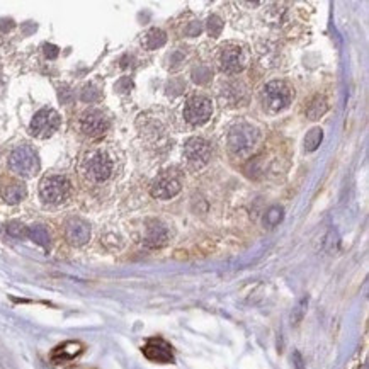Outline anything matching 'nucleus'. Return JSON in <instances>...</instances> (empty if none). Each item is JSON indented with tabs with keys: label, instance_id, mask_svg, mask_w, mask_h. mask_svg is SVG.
<instances>
[{
	"label": "nucleus",
	"instance_id": "f257e3e1",
	"mask_svg": "<svg viewBox=\"0 0 369 369\" xmlns=\"http://www.w3.org/2000/svg\"><path fill=\"white\" fill-rule=\"evenodd\" d=\"M114 172L116 162L106 148H92L80 160V175L92 186L104 184L114 175Z\"/></svg>",
	"mask_w": 369,
	"mask_h": 369
},
{
	"label": "nucleus",
	"instance_id": "f03ea898",
	"mask_svg": "<svg viewBox=\"0 0 369 369\" xmlns=\"http://www.w3.org/2000/svg\"><path fill=\"white\" fill-rule=\"evenodd\" d=\"M259 131L249 123H237L228 133V150L233 157L245 158L255 150Z\"/></svg>",
	"mask_w": 369,
	"mask_h": 369
},
{
	"label": "nucleus",
	"instance_id": "7ed1b4c3",
	"mask_svg": "<svg viewBox=\"0 0 369 369\" xmlns=\"http://www.w3.org/2000/svg\"><path fill=\"white\" fill-rule=\"evenodd\" d=\"M9 169L16 175L34 177L39 172V158L29 145H19L9 157Z\"/></svg>",
	"mask_w": 369,
	"mask_h": 369
},
{
	"label": "nucleus",
	"instance_id": "20e7f679",
	"mask_svg": "<svg viewBox=\"0 0 369 369\" xmlns=\"http://www.w3.org/2000/svg\"><path fill=\"white\" fill-rule=\"evenodd\" d=\"M39 196L48 204H62L72 196V182L65 175H48L39 184Z\"/></svg>",
	"mask_w": 369,
	"mask_h": 369
},
{
	"label": "nucleus",
	"instance_id": "39448f33",
	"mask_svg": "<svg viewBox=\"0 0 369 369\" xmlns=\"http://www.w3.org/2000/svg\"><path fill=\"white\" fill-rule=\"evenodd\" d=\"M293 99V88L283 80H272L265 83L262 88V104L265 109L279 113V111L286 109L291 104Z\"/></svg>",
	"mask_w": 369,
	"mask_h": 369
},
{
	"label": "nucleus",
	"instance_id": "423d86ee",
	"mask_svg": "<svg viewBox=\"0 0 369 369\" xmlns=\"http://www.w3.org/2000/svg\"><path fill=\"white\" fill-rule=\"evenodd\" d=\"M247 60H249L247 50L240 44L228 43L219 48L218 65L225 73H240L247 67Z\"/></svg>",
	"mask_w": 369,
	"mask_h": 369
},
{
	"label": "nucleus",
	"instance_id": "0eeeda50",
	"mask_svg": "<svg viewBox=\"0 0 369 369\" xmlns=\"http://www.w3.org/2000/svg\"><path fill=\"white\" fill-rule=\"evenodd\" d=\"M182 189V179L180 174L174 169L160 172L152 182L150 193L157 199H172L177 196Z\"/></svg>",
	"mask_w": 369,
	"mask_h": 369
},
{
	"label": "nucleus",
	"instance_id": "6e6552de",
	"mask_svg": "<svg viewBox=\"0 0 369 369\" xmlns=\"http://www.w3.org/2000/svg\"><path fill=\"white\" fill-rule=\"evenodd\" d=\"M60 124H62V118H60L57 111L51 109V107H44V109H41L34 114L29 126V131L36 138H50L51 134H55V131H58Z\"/></svg>",
	"mask_w": 369,
	"mask_h": 369
},
{
	"label": "nucleus",
	"instance_id": "1a4fd4ad",
	"mask_svg": "<svg viewBox=\"0 0 369 369\" xmlns=\"http://www.w3.org/2000/svg\"><path fill=\"white\" fill-rule=\"evenodd\" d=\"M213 114V102L206 96H193L184 107V119L193 126L208 123Z\"/></svg>",
	"mask_w": 369,
	"mask_h": 369
},
{
	"label": "nucleus",
	"instance_id": "9d476101",
	"mask_svg": "<svg viewBox=\"0 0 369 369\" xmlns=\"http://www.w3.org/2000/svg\"><path fill=\"white\" fill-rule=\"evenodd\" d=\"M78 126H80V131L83 134H87L90 138H97V136H102L109 129L111 121L106 113L92 107V109H87L85 113H82Z\"/></svg>",
	"mask_w": 369,
	"mask_h": 369
},
{
	"label": "nucleus",
	"instance_id": "9b49d317",
	"mask_svg": "<svg viewBox=\"0 0 369 369\" xmlns=\"http://www.w3.org/2000/svg\"><path fill=\"white\" fill-rule=\"evenodd\" d=\"M184 155L189 165H193L194 169H201L211 158V147L203 138H191L184 147Z\"/></svg>",
	"mask_w": 369,
	"mask_h": 369
},
{
	"label": "nucleus",
	"instance_id": "f8f14e48",
	"mask_svg": "<svg viewBox=\"0 0 369 369\" xmlns=\"http://www.w3.org/2000/svg\"><path fill=\"white\" fill-rule=\"evenodd\" d=\"M142 350H143V356L152 362H158V364L174 362V352H172L170 344L160 337L148 339Z\"/></svg>",
	"mask_w": 369,
	"mask_h": 369
},
{
	"label": "nucleus",
	"instance_id": "ddd939ff",
	"mask_svg": "<svg viewBox=\"0 0 369 369\" xmlns=\"http://www.w3.org/2000/svg\"><path fill=\"white\" fill-rule=\"evenodd\" d=\"M65 237L70 245L82 247L90 240V226L82 218H70L65 223Z\"/></svg>",
	"mask_w": 369,
	"mask_h": 369
},
{
	"label": "nucleus",
	"instance_id": "4468645a",
	"mask_svg": "<svg viewBox=\"0 0 369 369\" xmlns=\"http://www.w3.org/2000/svg\"><path fill=\"white\" fill-rule=\"evenodd\" d=\"M169 242V230L160 223H152L147 228V237H145V245L150 249H160Z\"/></svg>",
	"mask_w": 369,
	"mask_h": 369
},
{
	"label": "nucleus",
	"instance_id": "2eb2a0df",
	"mask_svg": "<svg viewBox=\"0 0 369 369\" xmlns=\"http://www.w3.org/2000/svg\"><path fill=\"white\" fill-rule=\"evenodd\" d=\"M82 350H83V345L80 342H65L53 350L51 359H53L55 362H65V361H70V359L77 357Z\"/></svg>",
	"mask_w": 369,
	"mask_h": 369
},
{
	"label": "nucleus",
	"instance_id": "dca6fc26",
	"mask_svg": "<svg viewBox=\"0 0 369 369\" xmlns=\"http://www.w3.org/2000/svg\"><path fill=\"white\" fill-rule=\"evenodd\" d=\"M26 194H27V191L22 182H11V184H7L6 188L2 189L4 199H6V203H9V204L21 203V201L26 198Z\"/></svg>",
	"mask_w": 369,
	"mask_h": 369
},
{
	"label": "nucleus",
	"instance_id": "f3484780",
	"mask_svg": "<svg viewBox=\"0 0 369 369\" xmlns=\"http://www.w3.org/2000/svg\"><path fill=\"white\" fill-rule=\"evenodd\" d=\"M27 237H29L32 242H36L38 245L44 247V249L50 247V242H51L50 233L46 230V226H43V225H34V226L27 228Z\"/></svg>",
	"mask_w": 369,
	"mask_h": 369
},
{
	"label": "nucleus",
	"instance_id": "a211bd4d",
	"mask_svg": "<svg viewBox=\"0 0 369 369\" xmlns=\"http://www.w3.org/2000/svg\"><path fill=\"white\" fill-rule=\"evenodd\" d=\"M327 101L324 99V97H320V96H316V97H313V101L308 104V109H306V116L310 119H318L320 116H324L325 114V111H327Z\"/></svg>",
	"mask_w": 369,
	"mask_h": 369
},
{
	"label": "nucleus",
	"instance_id": "6ab92c4d",
	"mask_svg": "<svg viewBox=\"0 0 369 369\" xmlns=\"http://www.w3.org/2000/svg\"><path fill=\"white\" fill-rule=\"evenodd\" d=\"M165 41H167L165 32L160 29H152L147 36H145V46H147L148 50L160 48V46L165 44Z\"/></svg>",
	"mask_w": 369,
	"mask_h": 369
},
{
	"label": "nucleus",
	"instance_id": "aec40b11",
	"mask_svg": "<svg viewBox=\"0 0 369 369\" xmlns=\"http://www.w3.org/2000/svg\"><path fill=\"white\" fill-rule=\"evenodd\" d=\"M321 138H324V131H321V128L310 129L308 134L305 136V150L306 152H315L316 148L320 147Z\"/></svg>",
	"mask_w": 369,
	"mask_h": 369
},
{
	"label": "nucleus",
	"instance_id": "412c9836",
	"mask_svg": "<svg viewBox=\"0 0 369 369\" xmlns=\"http://www.w3.org/2000/svg\"><path fill=\"white\" fill-rule=\"evenodd\" d=\"M306 308H308V296H303L301 300L296 303V306L293 308V313H291L293 325H298L303 320V316H305V313H306Z\"/></svg>",
	"mask_w": 369,
	"mask_h": 369
},
{
	"label": "nucleus",
	"instance_id": "4be33fe9",
	"mask_svg": "<svg viewBox=\"0 0 369 369\" xmlns=\"http://www.w3.org/2000/svg\"><path fill=\"white\" fill-rule=\"evenodd\" d=\"M281 219H283V208L272 206L267 213H265L264 221H265V225H267L269 228H272L275 225H279V221H281Z\"/></svg>",
	"mask_w": 369,
	"mask_h": 369
},
{
	"label": "nucleus",
	"instance_id": "5701e85b",
	"mask_svg": "<svg viewBox=\"0 0 369 369\" xmlns=\"http://www.w3.org/2000/svg\"><path fill=\"white\" fill-rule=\"evenodd\" d=\"M221 29H223V21L219 19L218 16H211V17H209V19H208V32H209V36L216 38V36H219Z\"/></svg>",
	"mask_w": 369,
	"mask_h": 369
},
{
	"label": "nucleus",
	"instance_id": "b1692460",
	"mask_svg": "<svg viewBox=\"0 0 369 369\" xmlns=\"http://www.w3.org/2000/svg\"><path fill=\"white\" fill-rule=\"evenodd\" d=\"M7 233H9V235H12V237H16V238H21V237L27 235V228L22 225V223L14 221V223H9V225H7Z\"/></svg>",
	"mask_w": 369,
	"mask_h": 369
},
{
	"label": "nucleus",
	"instance_id": "393cba45",
	"mask_svg": "<svg viewBox=\"0 0 369 369\" xmlns=\"http://www.w3.org/2000/svg\"><path fill=\"white\" fill-rule=\"evenodd\" d=\"M99 97H101L99 90H97L94 85H87L82 90V101H85V102H96Z\"/></svg>",
	"mask_w": 369,
	"mask_h": 369
},
{
	"label": "nucleus",
	"instance_id": "a878e982",
	"mask_svg": "<svg viewBox=\"0 0 369 369\" xmlns=\"http://www.w3.org/2000/svg\"><path fill=\"white\" fill-rule=\"evenodd\" d=\"M211 77V72L204 67H199L198 70H194V80L198 83H204L208 82V78Z\"/></svg>",
	"mask_w": 369,
	"mask_h": 369
},
{
	"label": "nucleus",
	"instance_id": "bb28decb",
	"mask_svg": "<svg viewBox=\"0 0 369 369\" xmlns=\"http://www.w3.org/2000/svg\"><path fill=\"white\" fill-rule=\"evenodd\" d=\"M293 362H294V367L296 369H305V362H303V357H301L300 352L293 354Z\"/></svg>",
	"mask_w": 369,
	"mask_h": 369
},
{
	"label": "nucleus",
	"instance_id": "cd10ccee",
	"mask_svg": "<svg viewBox=\"0 0 369 369\" xmlns=\"http://www.w3.org/2000/svg\"><path fill=\"white\" fill-rule=\"evenodd\" d=\"M46 57L48 58H55L58 55V48L57 46H51V44H46V50H44Z\"/></svg>",
	"mask_w": 369,
	"mask_h": 369
},
{
	"label": "nucleus",
	"instance_id": "c85d7f7f",
	"mask_svg": "<svg viewBox=\"0 0 369 369\" xmlns=\"http://www.w3.org/2000/svg\"><path fill=\"white\" fill-rule=\"evenodd\" d=\"M199 32H201V24H199V22H194L193 27L188 31V34L189 36H196V34H199Z\"/></svg>",
	"mask_w": 369,
	"mask_h": 369
}]
</instances>
